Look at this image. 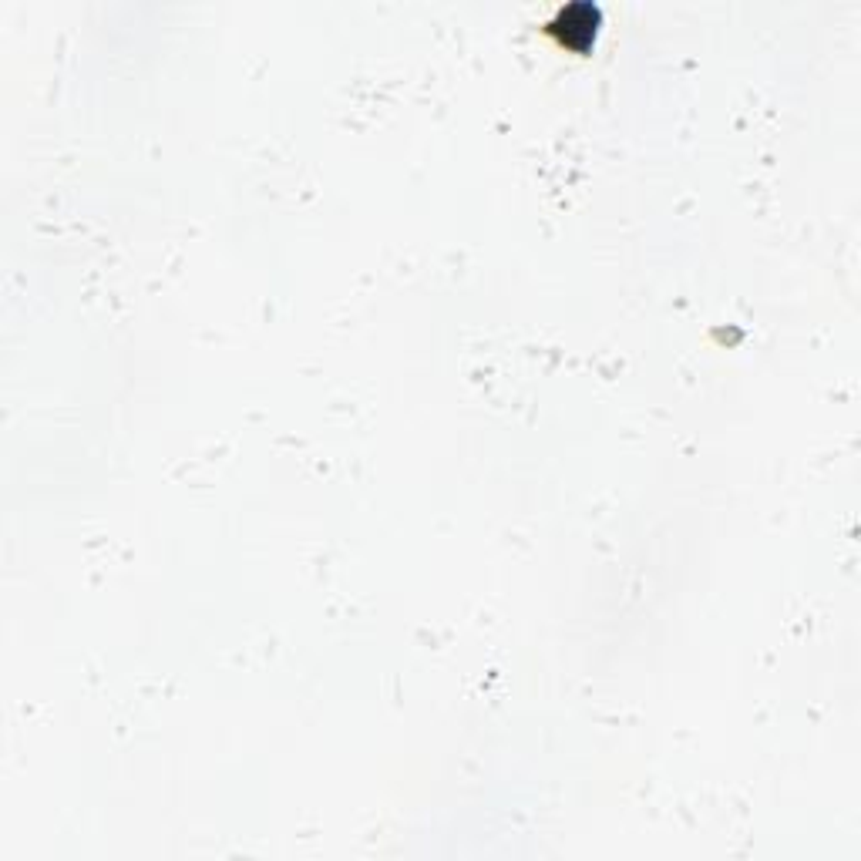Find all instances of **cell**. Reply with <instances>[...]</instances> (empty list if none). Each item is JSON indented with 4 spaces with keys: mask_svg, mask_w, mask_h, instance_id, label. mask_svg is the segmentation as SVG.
<instances>
[{
    "mask_svg": "<svg viewBox=\"0 0 861 861\" xmlns=\"http://www.w3.org/2000/svg\"><path fill=\"white\" fill-rule=\"evenodd\" d=\"M596 24H599L596 7H562L559 17H555L549 27L552 31H559L566 44H572L576 41V34H582V37L596 34Z\"/></svg>",
    "mask_w": 861,
    "mask_h": 861,
    "instance_id": "cell-1",
    "label": "cell"
}]
</instances>
